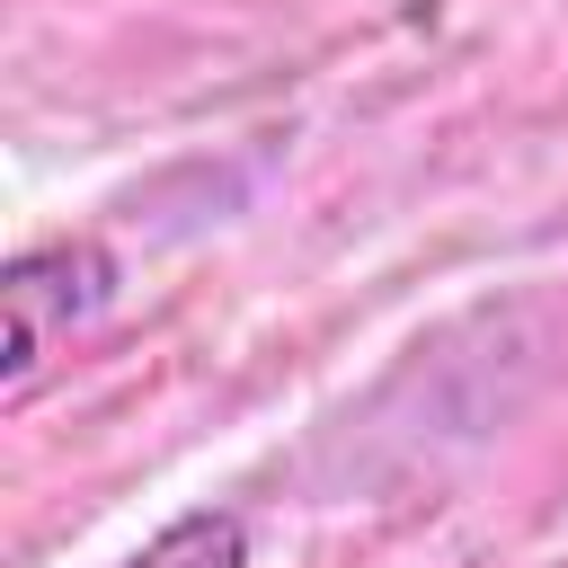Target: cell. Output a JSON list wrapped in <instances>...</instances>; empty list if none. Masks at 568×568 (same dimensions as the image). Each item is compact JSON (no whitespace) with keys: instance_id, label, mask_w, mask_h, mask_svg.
I'll use <instances>...</instances> for the list:
<instances>
[{"instance_id":"obj_1","label":"cell","mask_w":568,"mask_h":568,"mask_svg":"<svg viewBox=\"0 0 568 568\" xmlns=\"http://www.w3.org/2000/svg\"><path fill=\"white\" fill-rule=\"evenodd\" d=\"M115 302V257L98 240H44L18 248L0 275V390L27 399L44 382V364Z\"/></svg>"},{"instance_id":"obj_2","label":"cell","mask_w":568,"mask_h":568,"mask_svg":"<svg viewBox=\"0 0 568 568\" xmlns=\"http://www.w3.org/2000/svg\"><path fill=\"white\" fill-rule=\"evenodd\" d=\"M124 568H248V524L231 506H195L169 532H151Z\"/></svg>"}]
</instances>
